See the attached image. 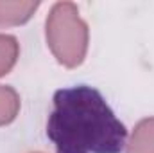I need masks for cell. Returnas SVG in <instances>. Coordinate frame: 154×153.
Here are the masks:
<instances>
[{
    "label": "cell",
    "instance_id": "obj_3",
    "mask_svg": "<svg viewBox=\"0 0 154 153\" xmlns=\"http://www.w3.org/2000/svg\"><path fill=\"white\" fill-rule=\"evenodd\" d=\"M38 2H0V27L20 25L38 9Z\"/></svg>",
    "mask_w": 154,
    "mask_h": 153
},
{
    "label": "cell",
    "instance_id": "obj_4",
    "mask_svg": "<svg viewBox=\"0 0 154 153\" xmlns=\"http://www.w3.org/2000/svg\"><path fill=\"white\" fill-rule=\"evenodd\" d=\"M127 153H154V117L136 124L127 144Z\"/></svg>",
    "mask_w": 154,
    "mask_h": 153
},
{
    "label": "cell",
    "instance_id": "obj_5",
    "mask_svg": "<svg viewBox=\"0 0 154 153\" xmlns=\"http://www.w3.org/2000/svg\"><path fill=\"white\" fill-rule=\"evenodd\" d=\"M20 110V97L11 86L0 85V126L9 124Z\"/></svg>",
    "mask_w": 154,
    "mask_h": 153
},
{
    "label": "cell",
    "instance_id": "obj_6",
    "mask_svg": "<svg viewBox=\"0 0 154 153\" xmlns=\"http://www.w3.org/2000/svg\"><path fill=\"white\" fill-rule=\"evenodd\" d=\"M18 41L14 36L0 34V76L7 74L18 58Z\"/></svg>",
    "mask_w": 154,
    "mask_h": 153
},
{
    "label": "cell",
    "instance_id": "obj_1",
    "mask_svg": "<svg viewBox=\"0 0 154 153\" xmlns=\"http://www.w3.org/2000/svg\"><path fill=\"white\" fill-rule=\"evenodd\" d=\"M47 137L57 153H120L127 130L99 90L77 85L54 94Z\"/></svg>",
    "mask_w": 154,
    "mask_h": 153
},
{
    "label": "cell",
    "instance_id": "obj_2",
    "mask_svg": "<svg viewBox=\"0 0 154 153\" xmlns=\"http://www.w3.org/2000/svg\"><path fill=\"white\" fill-rule=\"evenodd\" d=\"M47 43L52 54L68 69L82 63L88 49V25L72 2H57L47 18Z\"/></svg>",
    "mask_w": 154,
    "mask_h": 153
}]
</instances>
